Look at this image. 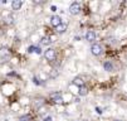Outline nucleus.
Wrapping results in <instances>:
<instances>
[{"label": "nucleus", "mask_w": 127, "mask_h": 121, "mask_svg": "<svg viewBox=\"0 0 127 121\" xmlns=\"http://www.w3.org/2000/svg\"><path fill=\"white\" fill-rule=\"evenodd\" d=\"M44 57H45V59H48L49 62L56 61V58H57V52H56V49H53V48L47 49L45 53H44Z\"/></svg>", "instance_id": "1"}, {"label": "nucleus", "mask_w": 127, "mask_h": 121, "mask_svg": "<svg viewBox=\"0 0 127 121\" xmlns=\"http://www.w3.org/2000/svg\"><path fill=\"white\" fill-rule=\"evenodd\" d=\"M91 52H92L93 56H101L103 53V48L101 44L98 43H93L92 45H91Z\"/></svg>", "instance_id": "2"}, {"label": "nucleus", "mask_w": 127, "mask_h": 121, "mask_svg": "<svg viewBox=\"0 0 127 121\" xmlns=\"http://www.w3.org/2000/svg\"><path fill=\"white\" fill-rule=\"evenodd\" d=\"M69 13L72 15H77L81 13V4L78 1H74V3H72L70 6H69Z\"/></svg>", "instance_id": "3"}, {"label": "nucleus", "mask_w": 127, "mask_h": 121, "mask_svg": "<svg viewBox=\"0 0 127 121\" xmlns=\"http://www.w3.org/2000/svg\"><path fill=\"white\" fill-rule=\"evenodd\" d=\"M50 98L54 103H63V97L59 92H56V93H52L50 95Z\"/></svg>", "instance_id": "4"}, {"label": "nucleus", "mask_w": 127, "mask_h": 121, "mask_svg": "<svg viewBox=\"0 0 127 121\" xmlns=\"http://www.w3.org/2000/svg\"><path fill=\"white\" fill-rule=\"evenodd\" d=\"M50 23H52V25L56 28V27H58L59 24H62L63 22H62V18L59 15H53L52 18H50Z\"/></svg>", "instance_id": "5"}, {"label": "nucleus", "mask_w": 127, "mask_h": 121, "mask_svg": "<svg viewBox=\"0 0 127 121\" xmlns=\"http://www.w3.org/2000/svg\"><path fill=\"white\" fill-rule=\"evenodd\" d=\"M96 38H97V34H96L93 30H88V32L86 33V39H87L88 42H95Z\"/></svg>", "instance_id": "6"}, {"label": "nucleus", "mask_w": 127, "mask_h": 121, "mask_svg": "<svg viewBox=\"0 0 127 121\" xmlns=\"http://www.w3.org/2000/svg\"><path fill=\"white\" fill-rule=\"evenodd\" d=\"M0 57L1 58H9L10 57V50L8 48H0Z\"/></svg>", "instance_id": "7"}, {"label": "nucleus", "mask_w": 127, "mask_h": 121, "mask_svg": "<svg viewBox=\"0 0 127 121\" xmlns=\"http://www.w3.org/2000/svg\"><path fill=\"white\" fill-rule=\"evenodd\" d=\"M73 84L77 86V87H82V86H84V81L82 77H74L73 78Z\"/></svg>", "instance_id": "8"}, {"label": "nucleus", "mask_w": 127, "mask_h": 121, "mask_svg": "<svg viewBox=\"0 0 127 121\" xmlns=\"http://www.w3.org/2000/svg\"><path fill=\"white\" fill-rule=\"evenodd\" d=\"M67 28H68V25H67L65 23H62V24H59L58 27H56V32L59 33V34H62V33H64V32L67 30Z\"/></svg>", "instance_id": "9"}, {"label": "nucleus", "mask_w": 127, "mask_h": 121, "mask_svg": "<svg viewBox=\"0 0 127 121\" xmlns=\"http://www.w3.org/2000/svg\"><path fill=\"white\" fill-rule=\"evenodd\" d=\"M22 5H23L22 0H14V1L11 3V8H13L14 10H19V9L22 8Z\"/></svg>", "instance_id": "10"}, {"label": "nucleus", "mask_w": 127, "mask_h": 121, "mask_svg": "<svg viewBox=\"0 0 127 121\" xmlns=\"http://www.w3.org/2000/svg\"><path fill=\"white\" fill-rule=\"evenodd\" d=\"M44 103H45V101H44L43 98H38V100H35V102H34V106L37 107V109H40L42 106H44Z\"/></svg>", "instance_id": "11"}, {"label": "nucleus", "mask_w": 127, "mask_h": 121, "mask_svg": "<svg viewBox=\"0 0 127 121\" xmlns=\"http://www.w3.org/2000/svg\"><path fill=\"white\" fill-rule=\"evenodd\" d=\"M103 67H104V70L108 71V72H112V71H113V64H112L111 62H104Z\"/></svg>", "instance_id": "12"}, {"label": "nucleus", "mask_w": 127, "mask_h": 121, "mask_svg": "<svg viewBox=\"0 0 127 121\" xmlns=\"http://www.w3.org/2000/svg\"><path fill=\"white\" fill-rule=\"evenodd\" d=\"M40 43H42L43 45H49V44L52 43V39H50V37H43L42 40H40Z\"/></svg>", "instance_id": "13"}, {"label": "nucleus", "mask_w": 127, "mask_h": 121, "mask_svg": "<svg viewBox=\"0 0 127 121\" xmlns=\"http://www.w3.org/2000/svg\"><path fill=\"white\" fill-rule=\"evenodd\" d=\"M78 93H79L81 96H86V95L88 93V88L86 87V86H82V87H79V91H78Z\"/></svg>", "instance_id": "14"}, {"label": "nucleus", "mask_w": 127, "mask_h": 121, "mask_svg": "<svg viewBox=\"0 0 127 121\" xmlns=\"http://www.w3.org/2000/svg\"><path fill=\"white\" fill-rule=\"evenodd\" d=\"M32 120V117L29 116V115H27V116H23V117H20V121H30Z\"/></svg>", "instance_id": "15"}, {"label": "nucleus", "mask_w": 127, "mask_h": 121, "mask_svg": "<svg viewBox=\"0 0 127 121\" xmlns=\"http://www.w3.org/2000/svg\"><path fill=\"white\" fill-rule=\"evenodd\" d=\"M33 82H34L35 84H40V81H39L38 77H34V78H33Z\"/></svg>", "instance_id": "16"}, {"label": "nucleus", "mask_w": 127, "mask_h": 121, "mask_svg": "<svg viewBox=\"0 0 127 121\" xmlns=\"http://www.w3.org/2000/svg\"><path fill=\"white\" fill-rule=\"evenodd\" d=\"M53 119H52V116H47V117H44L43 119V121H52Z\"/></svg>", "instance_id": "17"}, {"label": "nucleus", "mask_w": 127, "mask_h": 121, "mask_svg": "<svg viewBox=\"0 0 127 121\" xmlns=\"http://www.w3.org/2000/svg\"><path fill=\"white\" fill-rule=\"evenodd\" d=\"M34 49H35V47L32 45V47H29V50H28V52H29V53H32V52H34Z\"/></svg>", "instance_id": "18"}, {"label": "nucleus", "mask_w": 127, "mask_h": 121, "mask_svg": "<svg viewBox=\"0 0 127 121\" xmlns=\"http://www.w3.org/2000/svg\"><path fill=\"white\" fill-rule=\"evenodd\" d=\"M52 11H57V6L53 5V6H52Z\"/></svg>", "instance_id": "19"}, {"label": "nucleus", "mask_w": 127, "mask_h": 121, "mask_svg": "<svg viewBox=\"0 0 127 121\" xmlns=\"http://www.w3.org/2000/svg\"><path fill=\"white\" fill-rule=\"evenodd\" d=\"M96 110H97V112H98V114H102V111H101V109H98V107H97Z\"/></svg>", "instance_id": "20"}, {"label": "nucleus", "mask_w": 127, "mask_h": 121, "mask_svg": "<svg viewBox=\"0 0 127 121\" xmlns=\"http://www.w3.org/2000/svg\"><path fill=\"white\" fill-rule=\"evenodd\" d=\"M116 121H122V120H116Z\"/></svg>", "instance_id": "21"}, {"label": "nucleus", "mask_w": 127, "mask_h": 121, "mask_svg": "<svg viewBox=\"0 0 127 121\" xmlns=\"http://www.w3.org/2000/svg\"><path fill=\"white\" fill-rule=\"evenodd\" d=\"M0 86H1V83H0Z\"/></svg>", "instance_id": "22"}]
</instances>
